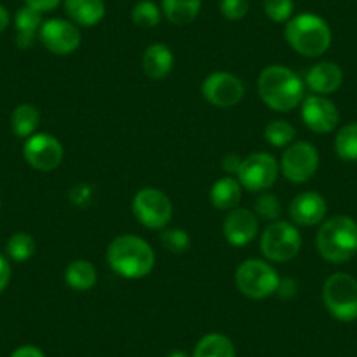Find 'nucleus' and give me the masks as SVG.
Segmentation results:
<instances>
[{
	"label": "nucleus",
	"mask_w": 357,
	"mask_h": 357,
	"mask_svg": "<svg viewBox=\"0 0 357 357\" xmlns=\"http://www.w3.org/2000/svg\"><path fill=\"white\" fill-rule=\"evenodd\" d=\"M26 8H32L39 13H50L60 6L61 0H23Z\"/></svg>",
	"instance_id": "obj_34"
},
{
	"label": "nucleus",
	"mask_w": 357,
	"mask_h": 357,
	"mask_svg": "<svg viewBox=\"0 0 357 357\" xmlns=\"http://www.w3.org/2000/svg\"><path fill=\"white\" fill-rule=\"evenodd\" d=\"M319 254L333 264H342L357 254V222L349 215H335L321 225L315 238Z\"/></svg>",
	"instance_id": "obj_4"
},
{
	"label": "nucleus",
	"mask_w": 357,
	"mask_h": 357,
	"mask_svg": "<svg viewBox=\"0 0 357 357\" xmlns=\"http://www.w3.org/2000/svg\"><path fill=\"white\" fill-rule=\"evenodd\" d=\"M319 161L321 158L314 144L296 142L287 146V149L284 151L280 168L289 183L303 184L310 181L319 170Z\"/></svg>",
	"instance_id": "obj_10"
},
{
	"label": "nucleus",
	"mask_w": 357,
	"mask_h": 357,
	"mask_svg": "<svg viewBox=\"0 0 357 357\" xmlns=\"http://www.w3.org/2000/svg\"><path fill=\"white\" fill-rule=\"evenodd\" d=\"M322 300L336 321H357V280L352 275L335 273L329 277L322 287Z\"/></svg>",
	"instance_id": "obj_6"
},
{
	"label": "nucleus",
	"mask_w": 357,
	"mask_h": 357,
	"mask_svg": "<svg viewBox=\"0 0 357 357\" xmlns=\"http://www.w3.org/2000/svg\"><path fill=\"white\" fill-rule=\"evenodd\" d=\"M242 200V184L235 177H222L212 186L211 202L218 211H233Z\"/></svg>",
	"instance_id": "obj_21"
},
{
	"label": "nucleus",
	"mask_w": 357,
	"mask_h": 357,
	"mask_svg": "<svg viewBox=\"0 0 357 357\" xmlns=\"http://www.w3.org/2000/svg\"><path fill=\"white\" fill-rule=\"evenodd\" d=\"M40 125V112L36 105L22 104L13 111L11 128L20 139H29L37 132Z\"/></svg>",
	"instance_id": "obj_24"
},
{
	"label": "nucleus",
	"mask_w": 357,
	"mask_h": 357,
	"mask_svg": "<svg viewBox=\"0 0 357 357\" xmlns=\"http://www.w3.org/2000/svg\"><path fill=\"white\" fill-rule=\"evenodd\" d=\"M8 249L9 257L16 263H23V261H29L30 257L36 254V240L29 235V233H15L11 238L8 240Z\"/></svg>",
	"instance_id": "obj_29"
},
{
	"label": "nucleus",
	"mask_w": 357,
	"mask_h": 357,
	"mask_svg": "<svg viewBox=\"0 0 357 357\" xmlns=\"http://www.w3.org/2000/svg\"><path fill=\"white\" fill-rule=\"evenodd\" d=\"M277 294L282 298H291L296 294V282L291 279H280L279 289H277Z\"/></svg>",
	"instance_id": "obj_38"
},
{
	"label": "nucleus",
	"mask_w": 357,
	"mask_h": 357,
	"mask_svg": "<svg viewBox=\"0 0 357 357\" xmlns=\"http://www.w3.org/2000/svg\"><path fill=\"white\" fill-rule=\"evenodd\" d=\"M9 22H11V16H9V11L4 8V6H0V33L4 32L6 29H8Z\"/></svg>",
	"instance_id": "obj_39"
},
{
	"label": "nucleus",
	"mask_w": 357,
	"mask_h": 357,
	"mask_svg": "<svg viewBox=\"0 0 357 357\" xmlns=\"http://www.w3.org/2000/svg\"><path fill=\"white\" fill-rule=\"evenodd\" d=\"M335 151L343 161H357V123H349L336 133Z\"/></svg>",
	"instance_id": "obj_26"
},
{
	"label": "nucleus",
	"mask_w": 357,
	"mask_h": 357,
	"mask_svg": "<svg viewBox=\"0 0 357 357\" xmlns=\"http://www.w3.org/2000/svg\"><path fill=\"white\" fill-rule=\"evenodd\" d=\"M39 39L47 51L58 54V56H65V54H72L79 50L82 36L75 23L68 22V20L53 18L43 23Z\"/></svg>",
	"instance_id": "obj_12"
},
{
	"label": "nucleus",
	"mask_w": 357,
	"mask_h": 357,
	"mask_svg": "<svg viewBox=\"0 0 357 357\" xmlns=\"http://www.w3.org/2000/svg\"><path fill=\"white\" fill-rule=\"evenodd\" d=\"M11 264L6 259L4 256H0V294L4 293L6 287L9 286V280H11Z\"/></svg>",
	"instance_id": "obj_35"
},
{
	"label": "nucleus",
	"mask_w": 357,
	"mask_h": 357,
	"mask_svg": "<svg viewBox=\"0 0 357 357\" xmlns=\"http://www.w3.org/2000/svg\"><path fill=\"white\" fill-rule=\"evenodd\" d=\"M326 212H328V204L324 197L315 191H305L300 193L293 202H291L289 214L296 225L300 226H315L324 221Z\"/></svg>",
	"instance_id": "obj_16"
},
{
	"label": "nucleus",
	"mask_w": 357,
	"mask_h": 357,
	"mask_svg": "<svg viewBox=\"0 0 357 357\" xmlns=\"http://www.w3.org/2000/svg\"><path fill=\"white\" fill-rule=\"evenodd\" d=\"M301 119L315 133H329L338 126L340 112L324 95H310L301 102Z\"/></svg>",
	"instance_id": "obj_14"
},
{
	"label": "nucleus",
	"mask_w": 357,
	"mask_h": 357,
	"mask_svg": "<svg viewBox=\"0 0 357 357\" xmlns=\"http://www.w3.org/2000/svg\"><path fill=\"white\" fill-rule=\"evenodd\" d=\"M142 68L149 79H154V81L165 79L174 68V53L165 44H151L144 51Z\"/></svg>",
	"instance_id": "obj_19"
},
{
	"label": "nucleus",
	"mask_w": 357,
	"mask_h": 357,
	"mask_svg": "<svg viewBox=\"0 0 357 357\" xmlns=\"http://www.w3.org/2000/svg\"><path fill=\"white\" fill-rule=\"evenodd\" d=\"M221 13L229 22H238L249 13V0H221Z\"/></svg>",
	"instance_id": "obj_33"
},
{
	"label": "nucleus",
	"mask_w": 357,
	"mask_h": 357,
	"mask_svg": "<svg viewBox=\"0 0 357 357\" xmlns=\"http://www.w3.org/2000/svg\"><path fill=\"white\" fill-rule=\"evenodd\" d=\"M235 284L243 296L264 300L277 293L280 277L275 268L263 259H247L236 268Z\"/></svg>",
	"instance_id": "obj_5"
},
{
	"label": "nucleus",
	"mask_w": 357,
	"mask_h": 357,
	"mask_svg": "<svg viewBox=\"0 0 357 357\" xmlns=\"http://www.w3.org/2000/svg\"><path fill=\"white\" fill-rule=\"evenodd\" d=\"M240 165H242V158L236 156V154H228V156L222 160V168H225L228 174H238Z\"/></svg>",
	"instance_id": "obj_37"
},
{
	"label": "nucleus",
	"mask_w": 357,
	"mask_h": 357,
	"mask_svg": "<svg viewBox=\"0 0 357 357\" xmlns=\"http://www.w3.org/2000/svg\"><path fill=\"white\" fill-rule=\"evenodd\" d=\"M165 357H190V356H188L186 352H183V350H174V352L167 354Z\"/></svg>",
	"instance_id": "obj_40"
},
{
	"label": "nucleus",
	"mask_w": 357,
	"mask_h": 357,
	"mask_svg": "<svg viewBox=\"0 0 357 357\" xmlns=\"http://www.w3.org/2000/svg\"><path fill=\"white\" fill-rule=\"evenodd\" d=\"M193 357H236V350L228 336L211 333L197 343Z\"/></svg>",
	"instance_id": "obj_25"
},
{
	"label": "nucleus",
	"mask_w": 357,
	"mask_h": 357,
	"mask_svg": "<svg viewBox=\"0 0 357 357\" xmlns=\"http://www.w3.org/2000/svg\"><path fill=\"white\" fill-rule=\"evenodd\" d=\"M261 252L272 263H287L301 249V235L291 222L273 221L261 235Z\"/></svg>",
	"instance_id": "obj_7"
},
{
	"label": "nucleus",
	"mask_w": 357,
	"mask_h": 357,
	"mask_svg": "<svg viewBox=\"0 0 357 357\" xmlns=\"http://www.w3.org/2000/svg\"><path fill=\"white\" fill-rule=\"evenodd\" d=\"M65 282L74 291H89L97 284V268L88 259H75L65 268Z\"/></svg>",
	"instance_id": "obj_23"
},
{
	"label": "nucleus",
	"mask_w": 357,
	"mask_h": 357,
	"mask_svg": "<svg viewBox=\"0 0 357 357\" xmlns=\"http://www.w3.org/2000/svg\"><path fill=\"white\" fill-rule=\"evenodd\" d=\"M284 37L298 54L307 58L322 56L333 40L331 29L326 20L312 13H303L291 18L286 23Z\"/></svg>",
	"instance_id": "obj_3"
},
{
	"label": "nucleus",
	"mask_w": 357,
	"mask_h": 357,
	"mask_svg": "<svg viewBox=\"0 0 357 357\" xmlns=\"http://www.w3.org/2000/svg\"><path fill=\"white\" fill-rule=\"evenodd\" d=\"M165 18L177 26L195 22L202 9V0H161Z\"/></svg>",
	"instance_id": "obj_22"
},
{
	"label": "nucleus",
	"mask_w": 357,
	"mask_h": 357,
	"mask_svg": "<svg viewBox=\"0 0 357 357\" xmlns=\"http://www.w3.org/2000/svg\"><path fill=\"white\" fill-rule=\"evenodd\" d=\"M43 23V13L36 11V9L32 8H26V6L20 9V11L16 13L15 18L16 44H18L22 50H29L30 46H33Z\"/></svg>",
	"instance_id": "obj_20"
},
{
	"label": "nucleus",
	"mask_w": 357,
	"mask_h": 357,
	"mask_svg": "<svg viewBox=\"0 0 357 357\" xmlns=\"http://www.w3.org/2000/svg\"><path fill=\"white\" fill-rule=\"evenodd\" d=\"M296 137V128L284 119H273L264 128V139L273 147H287Z\"/></svg>",
	"instance_id": "obj_27"
},
{
	"label": "nucleus",
	"mask_w": 357,
	"mask_h": 357,
	"mask_svg": "<svg viewBox=\"0 0 357 357\" xmlns=\"http://www.w3.org/2000/svg\"><path fill=\"white\" fill-rule=\"evenodd\" d=\"M202 95L214 107L229 109L242 100L245 95V86L229 72H214L202 82Z\"/></svg>",
	"instance_id": "obj_11"
},
{
	"label": "nucleus",
	"mask_w": 357,
	"mask_h": 357,
	"mask_svg": "<svg viewBox=\"0 0 357 357\" xmlns=\"http://www.w3.org/2000/svg\"><path fill=\"white\" fill-rule=\"evenodd\" d=\"M23 156L26 163L40 172L56 170L63 161V146L50 133H33L25 140Z\"/></svg>",
	"instance_id": "obj_13"
},
{
	"label": "nucleus",
	"mask_w": 357,
	"mask_h": 357,
	"mask_svg": "<svg viewBox=\"0 0 357 357\" xmlns=\"http://www.w3.org/2000/svg\"><path fill=\"white\" fill-rule=\"evenodd\" d=\"M65 13L77 26H95L104 20V0H63Z\"/></svg>",
	"instance_id": "obj_18"
},
{
	"label": "nucleus",
	"mask_w": 357,
	"mask_h": 357,
	"mask_svg": "<svg viewBox=\"0 0 357 357\" xmlns=\"http://www.w3.org/2000/svg\"><path fill=\"white\" fill-rule=\"evenodd\" d=\"M257 93L272 111L289 112L303 102L305 82L291 68L284 65H270L259 74Z\"/></svg>",
	"instance_id": "obj_1"
},
{
	"label": "nucleus",
	"mask_w": 357,
	"mask_h": 357,
	"mask_svg": "<svg viewBox=\"0 0 357 357\" xmlns=\"http://www.w3.org/2000/svg\"><path fill=\"white\" fill-rule=\"evenodd\" d=\"M132 22L140 29H154L161 22V9L153 0H140L132 9Z\"/></svg>",
	"instance_id": "obj_28"
},
{
	"label": "nucleus",
	"mask_w": 357,
	"mask_h": 357,
	"mask_svg": "<svg viewBox=\"0 0 357 357\" xmlns=\"http://www.w3.org/2000/svg\"><path fill=\"white\" fill-rule=\"evenodd\" d=\"M305 82L315 95H331L342 86L343 70L335 61H321L307 72Z\"/></svg>",
	"instance_id": "obj_17"
},
{
	"label": "nucleus",
	"mask_w": 357,
	"mask_h": 357,
	"mask_svg": "<svg viewBox=\"0 0 357 357\" xmlns=\"http://www.w3.org/2000/svg\"><path fill=\"white\" fill-rule=\"evenodd\" d=\"M226 240L233 247H243L256 238L259 231V221L257 215L249 208H233L226 215L225 225H222Z\"/></svg>",
	"instance_id": "obj_15"
},
{
	"label": "nucleus",
	"mask_w": 357,
	"mask_h": 357,
	"mask_svg": "<svg viewBox=\"0 0 357 357\" xmlns=\"http://www.w3.org/2000/svg\"><path fill=\"white\" fill-rule=\"evenodd\" d=\"M107 263L118 275L139 280L153 272L156 254L149 243L137 235L116 236L107 249Z\"/></svg>",
	"instance_id": "obj_2"
},
{
	"label": "nucleus",
	"mask_w": 357,
	"mask_h": 357,
	"mask_svg": "<svg viewBox=\"0 0 357 357\" xmlns=\"http://www.w3.org/2000/svg\"><path fill=\"white\" fill-rule=\"evenodd\" d=\"M161 243H163V247L168 250V252L183 254L190 249L191 238L184 229L170 228V229H165V231L161 233Z\"/></svg>",
	"instance_id": "obj_31"
},
{
	"label": "nucleus",
	"mask_w": 357,
	"mask_h": 357,
	"mask_svg": "<svg viewBox=\"0 0 357 357\" xmlns=\"http://www.w3.org/2000/svg\"><path fill=\"white\" fill-rule=\"evenodd\" d=\"M238 183L242 188L261 193L266 191L277 183L279 177V163L275 158L268 153H252L243 158L238 170Z\"/></svg>",
	"instance_id": "obj_9"
},
{
	"label": "nucleus",
	"mask_w": 357,
	"mask_h": 357,
	"mask_svg": "<svg viewBox=\"0 0 357 357\" xmlns=\"http://www.w3.org/2000/svg\"><path fill=\"white\" fill-rule=\"evenodd\" d=\"M256 212L259 218L266 219V221H275L280 215L282 208H280V200L275 195L263 193L256 202Z\"/></svg>",
	"instance_id": "obj_32"
},
{
	"label": "nucleus",
	"mask_w": 357,
	"mask_h": 357,
	"mask_svg": "<svg viewBox=\"0 0 357 357\" xmlns=\"http://www.w3.org/2000/svg\"><path fill=\"white\" fill-rule=\"evenodd\" d=\"M11 357H46L43 350L33 345H23L11 354Z\"/></svg>",
	"instance_id": "obj_36"
},
{
	"label": "nucleus",
	"mask_w": 357,
	"mask_h": 357,
	"mask_svg": "<svg viewBox=\"0 0 357 357\" xmlns=\"http://www.w3.org/2000/svg\"><path fill=\"white\" fill-rule=\"evenodd\" d=\"M264 15L275 23H287L293 18L294 2L293 0H264Z\"/></svg>",
	"instance_id": "obj_30"
},
{
	"label": "nucleus",
	"mask_w": 357,
	"mask_h": 357,
	"mask_svg": "<svg viewBox=\"0 0 357 357\" xmlns=\"http://www.w3.org/2000/svg\"><path fill=\"white\" fill-rule=\"evenodd\" d=\"M132 211L137 221L149 229H163L174 215L170 198L156 188L140 190L133 197Z\"/></svg>",
	"instance_id": "obj_8"
}]
</instances>
